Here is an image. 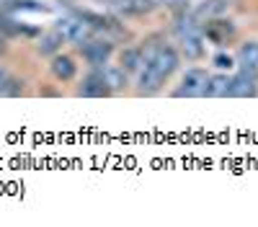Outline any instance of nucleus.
Returning a JSON list of instances; mask_svg holds the SVG:
<instances>
[{"mask_svg": "<svg viewBox=\"0 0 258 227\" xmlns=\"http://www.w3.org/2000/svg\"><path fill=\"white\" fill-rule=\"evenodd\" d=\"M181 65V57L173 47H158L155 52L145 54V62L140 67L137 86L140 93H155L165 86V80L173 75Z\"/></svg>", "mask_w": 258, "mask_h": 227, "instance_id": "f257e3e1", "label": "nucleus"}, {"mask_svg": "<svg viewBox=\"0 0 258 227\" xmlns=\"http://www.w3.org/2000/svg\"><path fill=\"white\" fill-rule=\"evenodd\" d=\"M173 34L178 39L181 52H183L186 59L204 57V29H202V21L194 16V13L178 16L176 26H173Z\"/></svg>", "mask_w": 258, "mask_h": 227, "instance_id": "f03ea898", "label": "nucleus"}, {"mask_svg": "<svg viewBox=\"0 0 258 227\" xmlns=\"http://www.w3.org/2000/svg\"><path fill=\"white\" fill-rule=\"evenodd\" d=\"M54 31L62 36V41H70L75 47H83L85 41L91 39V26L75 13V16H62L57 24H54Z\"/></svg>", "mask_w": 258, "mask_h": 227, "instance_id": "7ed1b4c3", "label": "nucleus"}, {"mask_svg": "<svg viewBox=\"0 0 258 227\" xmlns=\"http://www.w3.org/2000/svg\"><path fill=\"white\" fill-rule=\"evenodd\" d=\"M207 83H209L207 70L194 67V70H188L183 75L181 86L173 91V96L176 98H202V96H207Z\"/></svg>", "mask_w": 258, "mask_h": 227, "instance_id": "20e7f679", "label": "nucleus"}, {"mask_svg": "<svg viewBox=\"0 0 258 227\" xmlns=\"http://www.w3.org/2000/svg\"><path fill=\"white\" fill-rule=\"evenodd\" d=\"M114 88H111V83L106 80V72L103 70H93L88 78L83 80V86L78 88V96H85V98H103V96H109Z\"/></svg>", "mask_w": 258, "mask_h": 227, "instance_id": "39448f33", "label": "nucleus"}, {"mask_svg": "<svg viewBox=\"0 0 258 227\" xmlns=\"http://www.w3.org/2000/svg\"><path fill=\"white\" fill-rule=\"evenodd\" d=\"M80 49H83V57L88 59L93 67H103L106 62H109L111 52H114L111 41H101V39H88Z\"/></svg>", "mask_w": 258, "mask_h": 227, "instance_id": "423d86ee", "label": "nucleus"}, {"mask_svg": "<svg viewBox=\"0 0 258 227\" xmlns=\"http://www.w3.org/2000/svg\"><path fill=\"white\" fill-rule=\"evenodd\" d=\"M202 29H204V39H209L212 44H217V47H225L235 36V26L230 21H222V18H209L207 26H202Z\"/></svg>", "mask_w": 258, "mask_h": 227, "instance_id": "0eeeda50", "label": "nucleus"}, {"mask_svg": "<svg viewBox=\"0 0 258 227\" xmlns=\"http://www.w3.org/2000/svg\"><path fill=\"white\" fill-rule=\"evenodd\" d=\"M235 62H238V67L243 72L258 78V41H245V44H240Z\"/></svg>", "mask_w": 258, "mask_h": 227, "instance_id": "6e6552de", "label": "nucleus"}, {"mask_svg": "<svg viewBox=\"0 0 258 227\" xmlns=\"http://www.w3.org/2000/svg\"><path fill=\"white\" fill-rule=\"evenodd\" d=\"M255 80H258V78H253V75L238 70V75L230 78V96H232V98H250V96H255V93H258Z\"/></svg>", "mask_w": 258, "mask_h": 227, "instance_id": "1a4fd4ad", "label": "nucleus"}, {"mask_svg": "<svg viewBox=\"0 0 258 227\" xmlns=\"http://www.w3.org/2000/svg\"><path fill=\"white\" fill-rule=\"evenodd\" d=\"M85 24H88L91 29H96V31H114V34H121L124 29H121V24L116 18H109V16H101V13H91V11H80L78 13Z\"/></svg>", "mask_w": 258, "mask_h": 227, "instance_id": "9d476101", "label": "nucleus"}, {"mask_svg": "<svg viewBox=\"0 0 258 227\" xmlns=\"http://www.w3.org/2000/svg\"><path fill=\"white\" fill-rule=\"evenodd\" d=\"M52 75L57 78V80H62V83H68V80H73L75 78V72H78V65H75V59L73 57H68V54H57L54 59H52Z\"/></svg>", "mask_w": 258, "mask_h": 227, "instance_id": "9b49d317", "label": "nucleus"}, {"mask_svg": "<svg viewBox=\"0 0 258 227\" xmlns=\"http://www.w3.org/2000/svg\"><path fill=\"white\" fill-rule=\"evenodd\" d=\"M230 8V0H202V6L194 11V16H197L199 21H209V18H220L225 11Z\"/></svg>", "mask_w": 258, "mask_h": 227, "instance_id": "f8f14e48", "label": "nucleus"}, {"mask_svg": "<svg viewBox=\"0 0 258 227\" xmlns=\"http://www.w3.org/2000/svg\"><path fill=\"white\" fill-rule=\"evenodd\" d=\"M207 96H209V98H227V96H230V75H225V72L209 75Z\"/></svg>", "mask_w": 258, "mask_h": 227, "instance_id": "ddd939ff", "label": "nucleus"}, {"mask_svg": "<svg viewBox=\"0 0 258 227\" xmlns=\"http://www.w3.org/2000/svg\"><path fill=\"white\" fill-rule=\"evenodd\" d=\"M153 0H121L116 6V13L119 16H145L153 11Z\"/></svg>", "mask_w": 258, "mask_h": 227, "instance_id": "4468645a", "label": "nucleus"}, {"mask_svg": "<svg viewBox=\"0 0 258 227\" xmlns=\"http://www.w3.org/2000/svg\"><path fill=\"white\" fill-rule=\"evenodd\" d=\"M142 62H145V52L142 49H129L121 57V70L124 72H140Z\"/></svg>", "mask_w": 258, "mask_h": 227, "instance_id": "2eb2a0df", "label": "nucleus"}, {"mask_svg": "<svg viewBox=\"0 0 258 227\" xmlns=\"http://www.w3.org/2000/svg\"><path fill=\"white\" fill-rule=\"evenodd\" d=\"M59 44H62V36L54 31V34H49V36H44V39L39 41V52L41 54H52V52L59 49Z\"/></svg>", "mask_w": 258, "mask_h": 227, "instance_id": "dca6fc26", "label": "nucleus"}, {"mask_svg": "<svg viewBox=\"0 0 258 227\" xmlns=\"http://www.w3.org/2000/svg\"><path fill=\"white\" fill-rule=\"evenodd\" d=\"M214 67H220V70H232V65H235V59L230 57V54H225V52H220V54H214Z\"/></svg>", "mask_w": 258, "mask_h": 227, "instance_id": "f3484780", "label": "nucleus"}, {"mask_svg": "<svg viewBox=\"0 0 258 227\" xmlns=\"http://www.w3.org/2000/svg\"><path fill=\"white\" fill-rule=\"evenodd\" d=\"M16 8H18V11H36V13H39V11H41V13L47 11L44 6L34 3V0H18V3H16Z\"/></svg>", "mask_w": 258, "mask_h": 227, "instance_id": "a211bd4d", "label": "nucleus"}, {"mask_svg": "<svg viewBox=\"0 0 258 227\" xmlns=\"http://www.w3.org/2000/svg\"><path fill=\"white\" fill-rule=\"evenodd\" d=\"M160 3H163L165 8H173V11H181V8H186V6H188V0H160Z\"/></svg>", "mask_w": 258, "mask_h": 227, "instance_id": "6ab92c4d", "label": "nucleus"}, {"mask_svg": "<svg viewBox=\"0 0 258 227\" xmlns=\"http://www.w3.org/2000/svg\"><path fill=\"white\" fill-rule=\"evenodd\" d=\"M96 3H103V6H111V8H116L121 0H96Z\"/></svg>", "mask_w": 258, "mask_h": 227, "instance_id": "aec40b11", "label": "nucleus"}, {"mask_svg": "<svg viewBox=\"0 0 258 227\" xmlns=\"http://www.w3.org/2000/svg\"><path fill=\"white\" fill-rule=\"evenodd\" d=\"M0 3H6V0H0Z\"/></svg>", "mask_w": 258, "mask_h": 227, "instance_id": "412c9836", "label": "nucleus"}]
</instances>
